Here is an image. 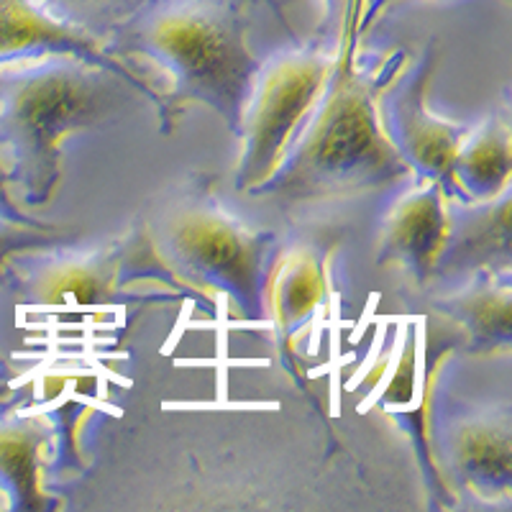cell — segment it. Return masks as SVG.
<instances>
[{"label": "cell", "instance_id": "7", "mask_svg": "<svg viewBox=\"0 0 512 512\" xmlns=\"http://www.w3.org/2000/svg\"><path fill=\"white\" fill-rule=\"evenodd\" d=\"M438 64V44L431 39L418 59L397 72L379 95V121L384 136L413 172V182H441L448 187V169L469 128L448 123L428 108V88Z\"/></svg>", "mask_w": 512, "mask_h": 512}, {"label": "cell", "instance_id": "5", "mask_svg": "<svg viewBox=\"0 0 512 512\" xmlns=\"http://www.w3.org/2000/svg\"><path fill=\"white\" fill-rule=\"evenodd\" d=\"M77 241L18 249L0 267V295L29 308L57 305H111L128 297V287L141 282H177L146 244L139 221L105 246L85 251Z\"/></svg>", "mask_w": 512, "mask_h": 512}, {"label": "cell", "instance_id": "2", "mask_svg": "<svg viewBox=\"0 0 512 512\" xmlns=\"http://www.w3.org/2000/svg\"><path fill=\"white\" fill-rule=\"evenodd\" d=\"M249 11L244 0H152L103 41V52L152 90L162 134L190 105H208L236 136L262 70Z\"/></svg>", "mask_w": 512, "mask_h": 512}, {"label": "cell", "instance_id": "16", "mask_svg": "<svg viewBox=\"0 0 512 512\" xmlns=\"http://www.w3.org/2000/svg\"><path fill=\"white\" fill-rule=\"evenodd\" d=\"M41 8L62 24L80 29L103 44L128 18L152 0H39Z\"/></svg>", "mask_w": 512, "mask_h": 512}, {"label": "cell", "instance_id": "3", "mask_svg": "<svg viewBox=\"0 0 512 512\" xmlns=\"http://www.w3.org/2000/svg\"><path fill=\"white\" fill-rule=\"evenodd\" d=\"M141 103L154 105V95L134 72L75 54L0 64V162L21 208L54 200L64 141L113 126Z\"/></svg>", "mask_w": 512, "mask_h": 512}, {"label": "cell", "instance_id": "21", "mask_svg": "<svg viewBox=\"0 0 512 512\" xmlns=\"http://www.w3.org/2000/svg\"><path fill=\"white\" fill-rule=\"evenodd\" d=\"M244 3H249V6L259 3V6L267 8V11L272 13V16L277 18L282 26H285L287 34L292 36V41H295V44H300V41H297L295 29H292V24H290V13H287V3H290V0H244Z\"/></svg>", "mask_w": 512, "mask_h": 512}, {"label": "cell", "instance_id": "17", "mask_svg": "<svg viewBox=\"0 0 512 512\" xmlns=\"http://www.w3.org/2000/svg\"><path fill=\"white\" fill-rule=\"evenodd\" d=\"M80 233H70L64 228H31L18 226V223H0V267L8 256L18 249H31V246H47L57 241H75Z\"/></svg>", "mask_w": 512, "mask_h": 512}, {"label": "cell", "instance_id": "14", "mask_svg": "<svg viewBox=\"0 0 512 512\" xmlns=\"http://www.w3.org/2000/svg\"><path fill=\"white\" fill-rule=\"evenodd\" d=\"M510 175V116L507 111H497L477 128H469L448 169L446 192L464 203H487L510 190Z\"/></svg>", "mask_w": 512, "mask_h": 512}, {"label": "cell", "instance_id": "15", "mask_svg": "<svg viewBox=\"0 0 512 512\" xmlns=\"http://www.w3.org/2000/svg\"><path fill=\"white\" fill-rule=\"evenodd\" d=\"M49 431L41 418L0 415V505L3 510H47L41 477Z\"/></svg>", "mask_w": 512, "mask_h": 512}, {"label": "cell", "instance_id": "1", "mask_svg": "<svg viewBox=\"0 0 512 512\" xmlns=\"http://www.w3.org/2000/svg\"><path fill=\"white\" fill-rule=\"evenodd\" d=\"M361 11L356 0L323 93L280 169L249 192V198L272 200L295 223L326 221L346 205L413 185V172L379 121V95L413 54L395 47L361 62L356 34Z\"/></svg>", "mask_w": 512, "mask_h": 512}, {"label": "cell", "instance_id": "13", "mask_svg": "<svg viewBox=\"0 0 512 512\" xmlns=\"http://www.w3.org/2000/svg\"><path fill=\"white\" fill-rule=\"evenodd\" d=\"M328 292L326 259L310 246L277 251L267 277V320L282 346H292L297 331L323 305Z\"/></svg>", "mask_w": 512, "mask_h": 512}, {"label": "cell", "instance_id": "6", "mask_svg": "<svg viewBox=\"0 0 512 512\" xmlns=\"http://www.w3.org/2000/svg\"><path fill=\"white\" fill-rule=\"evenodd\" d=\"M333 54V49L313 39L262 62L236 134L241 157L233 190L239 195H249L280 169L323 93Z\"/></svg>", "mask_w": 512, "mask_h": 512}, {"label": "cell", "instance_id": "9", "mask_svg": "<svg viewBox=\"0 0 512 512\" xmlns=\"http://www.w3.org/2000/svg\"><path fill=\"white\" fill-rule=\"evenodd\" d=\"M448 236L433 264L428 287H451L477 274H510L512 192L505 190L487 203H464L448 195Z\"/></svg>", "mask_w": 512, "mask_h": 512}, {"label": "cell", "instance_id": "11", "mask_svg": "<svg viewBox=\"0 0 512 512\" xmlns=\"http://www.w3.org/2000/svg\"><path fill=\"white\" fill-rule=\"evenodd\" d=\"M431 310L464 333L469 354H510L512 274H477L433 295Z\"/></svg>", "mask_w": 512, "mask_h": 512}, {"label": "cell", "instance_id": "20", "mask_svg": "<svg viewBox=\"0 0 512 512\" xmlns=\"http://www.w3.org/2000/svg\"><path fill=\"white\" fill-rule=\"evenodd\" d=\"M392 3H397V0H369L367 6H364V11H361L359 26H356V34H359V39L364 36V31L372 29V26L377 24V18L382 16V13L387 11Z\"/></svg>", "mask_w": 512, "mask_h": 512}, {"label": "cell", "instance_id": "10", "mask_svg": "<svg viewBox=\"0 0 512 512\" xmlns=\"http://www.w3.org/2000/svg\"><path fill=\"white\" fill-rule=\"evenodd\" d=\"M446 203L448 192L441 182H413L379 228L377 267L397 269L415 290H428L448 236Z\"/></svg>", "mask_w": 512, "mask_h": 512}, {"label": "cell", "instance_id": "8", "mask_svg": "<svg viewBox=\"0 0 512 512\" xmlns=\"http://www.w3.org/2000/svg\"><path fill=\"white\" fill-rule=\"evenodd\" d=\"M438 472L459 492L482 502H507L512 492L510 408L448 410L433 425Z\"/></svg>", "mask_w": 512, "mask_h": 512}, {"label": "cell", "instance_id": "19", "mask_svg": "<svg viewBox=\"0 0 512 512\" xmlns=\"http://www.w3.org/2000/svg\"><path fill=\"white\" fill-rule=\"evenodd\" d=\"M0 223H18V226H31V228H57L54 223L41 221V218H36L34 213L21 208V203L13 198L3 162H0Z\"/></svg>", "mask_w": 512, "mask_h": 512}, {"label": "cell", "instance_id": "18", "mask_svg": "<svg viewBox=\"0 0 512 512\" xmlns=\"http://www.w3.org/2000/svg\"><path fill=\"white\" fill-rule=\"evenodd\" d=\"M320 3H323V16H320L318 31H315V41L336 52L341 34H344L346 18H349V11L356 0H320Z\"/></svg>", "mask_w": 512, "mask_h": 512}, {"label": "cell", "instance_id": "12", "mask_svg": "<svg viewBox=\"0 0 512 512\" xmlns=\"http://www.w3.org/2000/svg\"><path fill=\"white\" fill-rule=\"evenodd\" d=\"M52 54H75L90 62L128 70L126 64L103 52L98 39L49 16L39 0H0V64Z\"/></svg>", "mask_w": 512, "mask_h": 512}, {"label": "cell", "instance_id": "4", "mask_svg": "<svg viewBox=\"0 0 512 512\" xmlns=\"http://www.w3.org/2000/svg\"><path fill=\"white\" fill-rule=\"evenodd\" d=\"M141 233L177 287L208 300L226 297L244 320H267V277L277 236L236 218L208 175L182 177L154 195L139 216Z\"/></svg>", "mask_w": 512, "mask_h": 512}]
</instances>
